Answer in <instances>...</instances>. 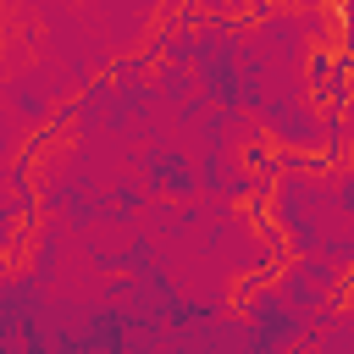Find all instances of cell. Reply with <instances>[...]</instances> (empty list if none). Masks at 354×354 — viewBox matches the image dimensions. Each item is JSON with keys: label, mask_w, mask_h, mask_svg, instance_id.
I'll return each mask as SVG.
<instances>
[{"label": "cell", "mask_w": 354, "mask_h": 354, "mask_svg": "<svg viewBox=\"0 0 354 354\" xmlns=\"http://www.w3.org/2000/svg\"><path fill=\"white\" fill-rule=\"evenodd\" d=\"M144 166L155 171V183H160L166 194H188V188H194V166H188V160H183L177 149H155V155H149Z\"/></svg>", "instance_id": "6da1fadb"}]
</instances>
